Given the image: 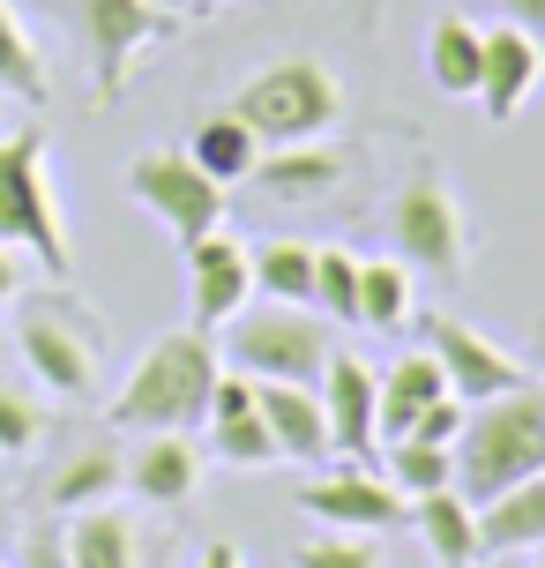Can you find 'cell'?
Masks as SVG:
<instances>
[{
	"label": "cell",
	"mask_w": 545,
	"mask_h": 568,
	"mask_svg": "<svg viewBox=\"0 0 545 568\" xmlns=\"http://www.w3.org/2000/svg\"><path fill=\"white\" fill-rule=\"evenodd\" d=\"M449 456H456V494L471 509H486L493 494H508L516 479L545 471V389L538 382H516L501 397L471 404Z\"/></svg>",
	"instance_id": "cell-1"
},
{
	"label": "cell",
	"mask_w": 545,
	"mask_h": 568,
	"mask_svg": "<svg viewBox=\"0 0 545 568\" xmlns=\"http://www.w3.org/2000/svg\"><path fill=\"white\" fill-rule=\"evenodd\" d=\"M217 374H225V359H217L209 329H165V337L135 359V374L120 382V397H113L105 419L143 426V434H187L195 419H209Z\"/></svg>",
	"instance_id": "cell-2"
},
{
	"label": "cell",
	"mask_w": 545,
	"mask_h": 568,
	"mask_svg": "<svg viewBox=\"0 0 545 568\" xmlns=\"http://www.w3.org/2000/svg\"><path fill=\"white\" fill-rule=\"evenodd\" d=\"M0 240H16V255H30L53 284L75 277V247H68L53 180H45V128L0 135Z\"/></svg>",
	"instance_id": "cell-3"
},
{
	"label": "cell",
	"mask_w": 545,
	"mask_h": 568,
	"mask_svg": "<svg viewBox=\"0 0 545 568\" xmlns=\"http://www.w3.org/2000/svg\"><path fill=\"white\" fill-rule=\"evenodd\" d=\"M329 314L315 307H239L225 322V344H217V359L232 374H247V382H307L315 389L321 367H329Z\"/></svg>",
	"instance_id": "cell-4"
},
{
	"label": "cell",
	"mask_w": 545,
	"mask_h": 568,
	"mask_svg": "<svg viewBox=\"0 0 545 568\" xmlns=\"http://www.w3.org/2000/svg\"><path fill=\"white\" fill-rule=\"evenodd\" d=\"M232 113L261 135V150H285V142H321L329 135L337 113H345V90H337V75H329L321 60L291 53V60H269L261 75H247L239 98H232Z\"/></svg>",
	"instance_id": "cell-5"
},
{
	"label": "cell",
	"mask_w": 545,
	"mask_h": 568,
	"mask_svg": "<svg viewBox=\"0 0 545 568\" xmlns=\"http://www.w3.org/2000/svg\"><path fill=\"white\" fill-rule=\"evenodd\" d=\"M127 195L143 202V210L173 232L179 247L225 225V187H217L187 150H143V158L127 165Z\"/></svg>",
	"instance_id": "cell-6"
},
{
	"label": "cell",
	"mask_w": 545,
	"mask_h": 568,
	"mask_svg": "<svg viewBox=\"0 0 545 568\" xmlns=\"http://www.w3.org/2000/svg\"><path fill=\"white\" fill-rule=\"evenodd\" d=\"M68 16H75V30H83V53H90V75H97V98H120L135 53L179 30V16L165 8V0H68Z\"/></svg>",
	"instance_id": "cell-7"
},
{
	"label": "cell",
	"mask_w": 545,
	"mask_h": 568,
	"mask_svg": "<svg viewBox=\"0 0 545 568\" xmlns=\"http://www.w3.org/2000/svg\"><path fill=\"white\" fill-rule=\"evenodd\" d=\"M419 344L441 359V382H449L463 404H486V397H501V389L531 382V367H523L516 352H501L493 337H479L456 314H426V322H419Z\"/></svg>",
	"instance_id": "cell-8"
},
{
	"label": "cell",
	"mask_w": 545,
	"mask_h": 568,
	"mask_svg": "<svg viewBox=\"0 0 545 568\" xmlns=\"http://www.w3.org/2000/svg\"><path fill=\"white\" fill-rule=\"evenodd\" d=\"M389 232H397V255L411 262V270H433V277H456L463 270V210H456V195L441 187V172H419V180L403 187Z\"/></svg>",
	"instance_id": "cell-9"
},
{
	"label": "cell",
	"mask_w": 545,
	"mask_h": 568,
	"mask_svg": "<svg viewBox=\"0 0 545 568\" xmlns=\"http://www.w3.org/2000/svg\"><path fill=\"white\" fill-rule=\"evenodd\" d=\"M16 344H23L30 374L53 389V397H83L90 382H97V344H90V329H75V314L68 307H23V329H16Z\"/></svg>",
	"instance_id": "cell-10"
},
{
	"label": "cell",
	"mask_w": 545,
	"mask_h": 568,
	"mask_svg": "<svg viewBox=\"0 0 545 568\" xmlns=\"http://www.w3.org/2000/svg\"><path fill=\"white\" fill-rule=\"evenodd\" d=\"M187 255V300H195V329H225L232 314L247 307V292H255V255L225 240V232H202L179 247Z\"/></svg>",
	"instance_id": "cell-11"
},
{
	"label": "cell",
	"mask_w": 545,
	"mask_h": 568,
	"mask_svg": "<svg viewBox=\"0 0 545 568\" xmlns=\"http://www.w3.org/2000/svg\"><path fill=\"white\" fill-rule=\"evenodd\" d=\"M307 516H321V524H337V531H389V524H403V494L389 471L373 479V471H329V479L315 486H299L291 494Z\"/></svg>",
	"instance_id": "cell-12"
},
{
	"label": "cell",
	"mask_w": 545,
	"mask_h": 568,
	"mask_svg": "<svg viewBox=\"0 0 545 568\" xmlns=\"http://www.w3.org/2000/svg\"><path fill=\"white\" fill-rule=\"evenodd\" d=\"M545 75V38H531L523 23H493L486 30V53H479V105H486L493 120H516L523 113V98L538 90Z\"/></svg>",
	"instance_id": "cell-13"
},
{
	"label": "cell",
	"mask_w": 545,
	"mask_h": 568,
	"mask_svg": "<svg viewBox=\"0 0 545 568\" xmlns=\"http://www.w3.org/2000/svg\"><path fill=\"white\" fill-rule=\"evenodd\" d=\"M321 412H329V442L345 456H373L381 449V434H373V367L367 359H351V352H329V367H321Z\"/></svg>",
	"instance_id": "cell-14"
},
{
	"label": "cell",
	"mask_w": 545,
	"mask_h": 568,
	"mask_svg": "<svg viewBox=\"0 0 545 568\" xmlns=\"http://www.w3.org/2000/svg\"><path fill=\"white\" fill-rule=\"evenodd\" d=\"M255 412L269 419L277 456H291V464H321V456L337 449V442H329L321 389H307V382H255Z\"/></svg>",
	"instance_id": "cell-15"
},
{
	"label": "cell",
	"mask_w": 545,
	"mask_h": 568,
	"mask_svg": "<svg viewBox=\"0 0 545 568\" xmlns=\"http://www.w3.org/2000/svg\"><path fill=\"white\" fill-rule=\"evenodd\" d=\"M127 486L150 509H179V501H195V486H202V449L187 434H150L135 449V464H127Z\"/></svg>",
	"instance_id": "cell-16"
},
{
	"label": "cell",
	"mask_w": 545,
	"mask_h": 568,
	"mask_svg": "<svg viewBox=\"0 0 545 568\" xmlns=\"http://www.w3.org/2000/svg\"><path fill=\"white\" fill-rule=\"evenodd\" d=\"M433 397H449V382H441V359L419 344V352H403L397 367L381 374V389H373V434H381V442L411 434V426H419V412H426Z\"/></svg>",
	"instance_id": "cell-17"
},
{
	"label": "cell",
	"mask_w": 545,
	"mask_h": 568,
	"mask_svg": "<svg viewBox=\"0 0 545 568\" xmlns=\"http://www.w3.org/2000/svg\"><path fill=\"white\" fill-rule=\"evenodd\" d=\"M545 546V471L516 479L479 509V554H531Z\"/></svg>",
	"instance_id": "cell-18"
},
{
	"label": "cell",
	"mask_w": 545,
	"mask_h": 568,
	"mask_svg": "<svg viewBox=\"0 0 545 568\" xmlns=\"http://www.w3.org/2000/svg\"><path fill=\"white\" fill-rule=\"evenodd\" d=\"M337 180H345V158L329 142H285V150H261V165H255V187L277 202H315Z\"/></svg>",
	"instance_id": "cell-19"
},
{
	"label": "cell",
	"mask_w": 545,
	"mask_h": 568,
	"mask_svg": "<svg viewBox=\"0 0 545 568\" xmlns=\"http://www.w3.org/2000/svg\"><path fill=\"white\" fill-rule=\"evenodd\" d=\"M419 539H426L433 568H479V509L463 501L456 486H441V494H419Z\"/></svg>",
	"instance_id": "cell-20"
},
{
	"label": "cell",
	"mask_w": 545,
	"mask_h": 568,
	"mask_svg": "<svg viewBox=\"0 0 545 568\" xmlns=\"http://www.w3.org/2000/svg\"><path fill=\"white\" fill-rule=\"evenodd\" d=\"M68 568H143V531L120 509H75L68 524Z\"/></svg>",
	"instance_id": "cell-21"
},
{
	"label": "cell",
	"mask_w": 545,
	"mask_h": 568,
	"mask_svg": "<svg viewBox=\"0 0 545 568\" xmlns=\"http://www.w3.org/2000/svg\"><path fill=\"white\" fill-rule=\"evenodd\" d=\"M187 158H195L217 187H232V180H255V165H261V135L247 128L239 113H217V120H202L195 128V142H187Z\"/></svg>",
	"instance_id": "cell-22"
},
{
	"label": "cell",
	"mask_w": 545,
	"mask_h": 568,
	"mask_svg": "<svg viewBox=\"0 0 545 568\" xmlns=\"http://www.w3.org/2000/svg\"><path fill=\"white\" fill-rule=\"evenodd\" d=\"M479 53H486V30H471L463 16H441L426 38V75L433 90H449V98H471L479 90Z\"/></svg>",
	"instance_id": "cell-23"
},
{
	"label": "cell",
	"mask_w": 545,
	"mask_h": 568,
	"mask_svg": "<svg viewBox=\"0 0 545 568\" xmlns=\"http://www.w3.org/2000/svg\"><path fill=\"white\" fill-rule=\"evenodd\" d=\"M120 486H127V464H120L113 449H83V456H68V464L53 471L45 501H53L60 516H75V509H97V501H113Z\"/></svg>",
	"instance_id": "cell-24"
},
{
	"label": "cell",
	"mask_w": 545,
	"mask_h": 568,
	"mask_svg": "<svg viewBox=\"0 0 545 568\" xmlns=\"http://www.w3.org/2000/svg\"><path fill=\"white\" fill-rule=\"evenodd\" d=\"M381 471L419 501V494H441V486H456V456L441 449V442H419V434H397V442H381Z\"/></svg>",
	"instance_id": "cell-25"
},
{
	"label": "cell",
	"mask_w": 545,
	"mask_h": 568,
	"mask_svg": "<svg viewBox=\"0 0 545 568\" xmlns=\"http://www.w3.org/2000/svg\"><path fill=\"white\" fill-rule=\"evenodd\" d=\"M359 322L367 329H403L411 322V262H359Z\"/></svg>",
	"instance_id": "cell-26"
},
{
	"label": "cell",
	"mask_w": 545,
	"mask_h": 568,
	"mask_svg": "<svg viewBox=\"0 0 545 568\" xmlns=\"http://www.w3.org/2000/svg\"><path fill=\"white\" fill-rule=\"evenodd\" d=\"M0 98H23V105H45L53 83H45V60L30 45V30L16 23V8L0 0Z\"/></svg>",
	"instance_id": "cell-27"
},
{
	"label": "cell",
	"mask_w": 545,
	"mask_h": 568,
	"mask_svg": "<svg viewBox=\"0 0 545 568\" xmlns=\"http://www.w3.org/2000/svg\"><path fill=\"white\" fill-rule=\"evenodd\" d=\"M255 284L285 307H315V247L307 240H269L255 255Z\"/></svg>",
	"instance_id": "cell-28"
},
{
	"label": "cell",
	"mask_w": 545,
	"mask_h": 568,
	"mask_svg": "<svg viewBox=\"0 0 545 568\" xmlns=\"http://www.w3.org/2000/svg\"><path fill=\"white\" fill-rule=\"evenodd\" d=\"M315 314H329V322H359V255H345V247H315Z\"/></svg>",
	"instance_id": "cell-29"
},
{
	"label": "cell",
	"mask_w": 545,
	"mask_h": 568,
	"mask_svg": "<svg viewBox=\"0 0 545 568\" xmlns=\"http://www.w3.org/2000/svg\"><path fill=\"white\" fill-rule=\"evenodd\" d=\"M209 449L225 464H277V434L261 412H232V419H209Z\"/></svg>",
	"instance_id": "cell-30"
},
{
	"label": "cell",
	"mask_w": 545,
	"mask_h": 568,
	"mask_svg": "<svg viewBox=\"0 0 545 568\" xmlns=\"http://www.w3.org/2000/svg\"><path fill=\"white\" fill-rule=\"evenodd\" d=\"M38 434H45V412H38L23 389H8V382H0V449L23 456V449H38Z\"/></svg>",
	"instance_id": "cell-31"
},
{
	"label": "cell",
	"mask_w": 545,
	"mask_h": 568,
	"mask_svg": "<svg viewBox=\"0 0 545 568\" xmlns=\"http://www.w3.org/2000/svg\"><path fill=\"white\" fill-rule=\"evenodd\" d=\"M291 568H381V546H373V531H359V539H321V546H299Z\"/></svg>",
	"instance_id": "cell-32"
},
{
	"label": "cell",
	"mask_w": 545,
	"mask_h": 568,
	"mask_svg": "<svg viewBox=\"0 0 545 568\" xmlns=\"http://www.w3.org/2000/svg\"><path fill=\"white\" fill-rule=\"evenodd\" d=\"M463 412H471V404H463L456 389H449V397H433L426 412H419V426H411V434H419V442H441V449H449V442L463 434Z\"/></svg>",
	"instance_id": "cell-33"
},
{
	"label": "cell",
	"mask_w": 545,
	"mask_h": 568,
	"mask_svg": "<svg viewBox=\"0 0 545 568\" xmlns=\"http://www.w3.org/2000/svg\"><path fill=\"white\" fill-rule=\"evenodd\" d=\"M23 568H68V531H30Z\"/></svg>",
	"instance_id": "cell-34"
},
{
	"label": "cell",
	"mask_w": 545,
	"mask_h": 568,
	"mask_svg": "<svg viewBox=\"0 0 545 568\" xmlns=\"http://www.w3.org/2000/svg\"><path fill=\"white\" fill-rule=\"evenodd\" d=\"M8 300H23V255L0 240V307H8Z\"/></svg>",
	"instance_id": "cell-35"
},
{
	"label": "cell",
	"mask_w": 545,
	"mask_h": 568,
	"mask_svg": "<svg viewBox=\"0 0 545 568\" xmlns=\"http://www.w3.org/2000/svg\"><path fill=\"white\" fill-rule=\"evenodd\" d=\"M508 8V23H523L531 38H545V0H501Z\"/></svg>",
	"instance_id": "cell-36"
},
{
	"label": "cell",
	"mask_w": 545,
	"mask_h": 568,
	"mask_svg": "<svg viewBox=\"0 0 545 568\" xmlns=\"http://www.w3.org/2000/svg\"><path fill=\"white\" fill-rule=\"evenodd\" d=\"M195 568H239V546H225V539H217V546H209V554H202Z\"/></svg>",
	"instance_id": "cell-37"
},
{
	"label": "cell",
	"mask_w": 545,
	"mask_h": 568,
	"mask_svg": "<svg viewBox=\"0 0 545 568\" xmlns=\"http://www.w3.org/2000/svg\"><path fill=\"white\" fill-rule=\"evenodd\" d=\"M531 568H545V546H531Z\"/></svg>",
	"instance_id": "cell-38"
},
{
	"label": "cell",
	"mask_w": 545,
	"mask_h": 568,
	"mask_svg": "<svg viewBox=\"0 0 545 568\" xmlns=\"http://www.w3.org/2000/svg\"><path fill=\"white\" fill-rule=\"evenodd\" d=\"M538 359H545V322H538Z\"/></svg>",
	"instance_id": "cell-39"
}]
</instances>
